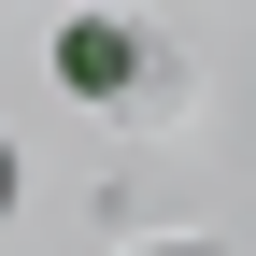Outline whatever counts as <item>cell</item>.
I'll use <instances>...</instances> for the list:
<instances>
[{
    "label": "cell",
    "mask_w": 256,
    "mask_h": 256,
    "mask_svg": "<svg viewBox=\"0 0 256 256\" xmlns=\"http://www.w3.org/2000/svg\"><path fill=\"white\" fill-rule=\"evenodd\" d=\"M57 72H72L86 100H114V72H128V28H86V14H72V28H57Z\"/></svg>",
    "instance_id": "6da1fadb"
}]
</instances>
